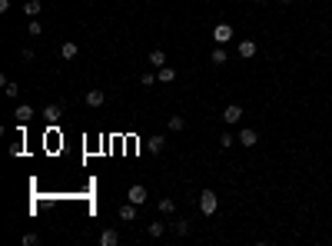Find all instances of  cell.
Wrapping results in <instances>:
<instances>
[{
	"instance_id": "obj_1",
	"label": "cell",
	"mask_w": 332,
	"mask_h": 246,
	"mask_svg": "<svg viewBox=\"0 0 332 246\" xmlns=\"http://www.w3.org/2000/svg\"><path fill=\"white\" fill-rule=\"evenodd\" d=\"M216 210H219V196H216L213 190H203V193H199V213H203V216H213Z\"/></svg>"
},
{
	"instance_id": "obj_2",
	"label": "cell",
	"mask_w": 332,
	"mask_h": 246,
	"mask_svg": "<svg viewBox=\"0 0 332 246\" xmlns=\"http://www.w3.org/2000/svg\"><path fill=\"white\" fill-rule=\"evenodd\" d=\"M213 40H216V47H226L233 40V24H216L213 27Z\"/></svg>"
},
{
	"instance_id": "obj_3",
	"label": "cell",
	"mask_w": 332,
	"mask_h": 246,
	"mask_svg": "<svg viewBox=\"0 0 332 246\" xmlns=\"http://www.w3.org/2000/svg\"><path fill=\"white\" fill-rule=\"evenodd\" d=\"M127 200H130V203H136V207H143V203L150 200V193H146V186H143V183H133V186L127 190Z\"/></svg>"
},
{
	"instance_id": "obj_4",
	"label": "cell",
	"mask_w": 332,
	"mask_h": 246,
	"mask_svg": "<svg viewBox=\"0 0 332 246\" xmlns=\"http://www.w3.org/2000/svg\"><path fill=\"white\" fill-rule=\"evenodd\" d=\"M236 136H239V146H246V150L259 143V130H253V127H243V130H239Z\"/></svg>"
},
{
	"instance_id": "obj_5",
	"label": "cell",
	"mask_w": 332,
	"mask_h": 246,
	"mask_svg": "<svg viewBox=\"0 0 332 246\" xmlns=\"http://www.w3.org/2000/svg\"><path fill=\"white\" fill-rule=\"evenodd\" d=\"M239 120H243V107H239V104H230L226 110H223V123H230V127H236Z\"/></svg>"
},
{
	"instance_id": "obj_6",
	"label": "cell",
	"mask_w": 332,
	"mask_h": 246,
	"mask_svg": "<svg viewBox=\"0 0 332 246\" xmlns=\"http://www.w3.org/2000/svg\"><path fill=\"white\" fill-rule=\"evenodd\" d=\"M60 117H64V104H50L47 110H43V120H47V123H60Z\"/></svg>"
},
{
	"instance_id": "obj_7",
	"label": "cell",
	"mask_w": 332,
	"mask_h": 246,
	"mask_svg": "<svg viewBox=\"0 0 332 246\" xmlns=\"http://www.w3.org/2000/svg\"><path fill=\"white\" fill-rule=\"evenodd\" d=\"M83 100H87V107H103L106 104V93H103V90H87Z\"/></svg>"
},
{
	"instance_id": "obj_8",
	"label": "cell",
	"mask_w": 332,
	"mask_h": 246,
	"mask_svg": "<svg viewBox=\"0 0 332 246\" xmlns=\"http://www.w3.org/2000/svg\"><path fill=\"white\" fill-rule=\"evenodd\" d=\"M14 117H17V123H30V120H33V107L30 104H20L14 110Z\"/></svg>"
},
{
	"instance_id": "obj_9",
	"label": "cell",
	"mask_w": 332,
	"mask_h": 246,
	"mask_svg": "<svg viewBox=\"0 0 332 246\" xmlns=\"http://www.w3.org/2000/svg\"><path fill=\"white\" fill-rule=\"evenodd\" d=\"M239 57H243V60H249V57H256V40H239Z\"/></svg>"
},
{
	"instance_id": "obj_10",
	"label": "cell",
	"mask_w": 332,
	"mask_h": 246,
	"mask_svg": "<svg viewBox=\"0 0 332 246\" xmlns=\"http://www.w3.org/2000/svg\"><path fill=\"white\" fill-rule=\"evenodd\" d=\"M120 220H123V223H133L136 220V203H130V200H127V203L120 207Z\"/></svg>"
},
{
	"instance_id": "obj_11",
	"label": "cell",
	"mask_w": 332,
	"mask_h": 246,
	"mask_svg": "<svg viewBox=\"0 0 332 246\" xmlns=\"http://www.w3.org/2000/svg\"><path fill=\"white\" fill-rule=\"evenodd\" d=\"M77 54H80V47L73 43V40H67V43H60V57H64V60H73Z\"/></svg>"
},
{
	"instance_id": "obj_12",
	"label": "cell",
	"mask_w": 332,
	"mask_h": 246,
	"mask_svg": "<svg viewBox=\"0 0 332 246\" xmlns=\"http://www.w3.org/2000/svg\"><path fill=\"white\" fill-rule=\"evenodd\" d=\"M120 243V233L117 230H103L100 233V246H117Z\"/></svg>"
},
{
	"instance_id": "obj_13",
	"label": "cell",
	"mask_w": 332,
	"mask_h": 246,
	"mask_svg": "<svg viewBox=\"0 0 332 246\" xmlns=\"http://www.w3.org/2000/svg\"><path fill=\"white\" fill-rule=\"evenodd\" d=\"M209 60H213L216 67H223V64H230V54H226V47H216L213 54H209Z\"/></svg>"
},
{
	"instance_id": "obj_14",
	"label": "cell",
	"mask_w": 332,
	"mask_h": 246,
	"mask_svg": "<svg viewBox=\"0 0 332 246\" xmlns=\"http://www.w3.org/2000/svg\"><path fill=\"white\" fill-rule=\"evenodd\" d=\"M156 80H159V83H173V80H176V70H173V67H159V70H156Z\"/></svg>"
},
{
	"instance_id": "obj_15",
	"label": "cell",
	"mask_w": 332,
	"mask_h": 246,
	"mask_svg": "<svg viewBox=\"0 0 332 246\" xmlns=\"http://www.w3.org/2000/svg\"><path fill=\"white\" fill-rule=\"evenodd\" d=\"M150 64L156 67V70H159V67H166V50H159V47L150 50Z\"/></svg>"
},
{
	"instance_id": "obj_16",
	"label": "cell",
	"mask_w": 332,
	"mask_h": 246,
	"mask_svg": "<svg viewBox=\"0 0 332 246\" xmlns=\"http://www.w3.org/2000/svg\"><path fill=\"white\" fill-rule=\"evenodd\" d=\"M170 230H173L176 236H186V233H190V223H186V220H176V223H170Z\"/></svg>"
},
{
	"instance_id": "obj_17",
	"label": "cell",
	"mask_w": 332,
	"mask_h": 246,
	"mask_svg": "<svg viewBox=\"0 0 332 246\" xmlns=\"http://www.w3.org/2000/svg\"><path fill=\"white\" fill-rule=\"evenodd\" d=\"M166 127L173 130V133H180V130H186V120H183V117H170V120H166Z\"/></svg>"
},
{
	"instance_id": "obj_18",
	"label": "cell",
	"mask_w": 332,
	"mask_h": 246,
	"mask_svg": "<svg viewBox=\"0 0 332 246\" xmlns=\"http://www.w3.org/2000/svg\"><path fill=\"white\" fill-rule=\"evenodd\" d=\"M146 233H150L153 239H156V236H163V233H166V223H150V226H146Z\"/></svg>"
},
{
	"instance_id": "obj_19",
	"label": "cell",
	"mask_w": 332,
	"mask_h": 246,
	"mask_svg": "<svg viewBox=\"0 0 332 246\" xmlns=\"http://www.w3.org/2000/svg\"><path fill=\"white\" fill-rule=\"evenodd\" d=\"M24 14L27 17H37L40 14V0H27V4H24Z\"/></svg>"
},
{
	"instance_id": "obj_20",
	"label": "cell",
	"mask_w": 332,
	"mask_h": 246,
	"mask_svg": "<svg viewBox=\"0 0 332 246\" xmlns=\"http://www.w3.org/2000/svg\"><path fill=\"white\" fill-rule=\"evenodd\" d=\"M146 146H150V153H159V150L166 146V140H163V136H153V140L146 143Z\"/></svg>"
},
{
	"instance_id": "obj_21",
	"label": "cell",
	"mask_w": 332,
	"mask_h": 246,
	"mask_svg": "<svg viewBox=\"0 0 332 246\" xmlns=\"http://www.w3.org/2000/svg\"><path fill=\"white\" fill-rule=\"evenodd\" d=\"M173 210H176V203H173L170 196H163V200H159V213H173Z\"/></svg>"
},
{
	"instance_id": "obj_22",
	"label": "cell",
	"mask_w": 332,
	"mask_h": 246,
	"mask_svg": "<svg viewBox=\"0 0 332 246\" xmlns=\"http://www.w3.org/2000/svg\"><path fill=\"white\" fill-rule=\"evenodd\" d=\"M4 93H7L10 100H17V93H20V87H17V83H10V80H7V83H4Z\"/></svg>"
},
{
	"instance_id": "obj_23",
	"label": "cell",
	"mask_w": 332,
	"mask_h": 246,
	"mask_svg": "<svg viewBox=\"0 0 332 246\" xmlns=\"http://www.w3.org/2000/svg\"><path fill=\"white\" fill-rule=\"evenodd\" d=\"M233 143H239V136H233V133H223L219 136V146H226V150H230Z\"/></svg>"
},
{
	"instance_id": "obj_24",
	"label": "cell",
	"mask_w": 332,
	"mask_h": 246,
	"mask_svg": "<svg viewBox=\"0 0 332 246\" xmlns=\"http://www.w3.org/2000/svg\"><path fill=\"white\" fill-rule=\"evenodd\" d=\"M43 33V27H40V20L37 17H30V37H40Z\"/></svg>"
},
{
	"instance_id": "obj_25",
	"label": "cell",
	"mask_w": 332,
	"mask_h": 246,
	"mask_svg": "<svg viewBox=\"0 0 332 246\" xmlns=\"http://www.w3.org/2000/svg\"><path fill=\"white\" fill-rule=\"evenodd\" d=\"M37 243H40L37 233H24V246H37Z\"/></svg>"
},
{
	"instance_id": "obj_26",
	"label": "cell",
	"mask_w": 332,
	"mask_h": 246,
	"mask_svg": "<svg viewBox=\"0 0 332 246\" xmlns=\"http://www.w3.org/2000/svg\"><path fill=\"white\" fill-rule=\"evenodd\" d=\"M140 83H143V87H153V83H156V77H153V73H143Z\"/></svg>"
},
{
	"instance_id": "obj_27",
	"label": "cell",
	"mask_w": 332,
	"mask_h": 246,
	"mask_svg": "<svg viewBox=\"0 0 332 246\" xmlns=\"http://www.w3.org/2000/svg\"><path fill=\"white\" fill-rule=\"evenodd\" d=\"M24 153V143H10V157H20Z\"/></svg>"
},
{
	"instance_id": "obj_28",
	"label": "cell",
	"mask_w": 332,
	"mask_h": 246,
	"mask_svg": "<svg viewBox=\"0 0 332 246\" xmlns=\"http://www.w3.org/2000/svg\"><path fill=\"white\" fill-rule=\"evenodd\" d=\"M10 10V0H0V14H7Z\"/></svg>"
},
{
	"instance_id": "obj_29",
	"label": "cell",
	"mask_w": 332,
	"mask_h": 246,
	"mask_svg": "<svg viewBox=\"0 0 332 246\" xmlns=\"http://www.w3.org/2000/svg\"><path fill=\"white\" fill-rule=\"evenodd\" d=\"M279 4H289V0H279Z\"/></svg>"
},
{
	"instance_id": "obj_30",
	"label": "cell",
	"mask_w": 332,
	"mask_h": 246,
	"mask_svg": "<svg viewBox=\"0 0 332 246\" xmlns=\"http://www.w3.org/2000/svg\"><path fill=\"white\" fill-rule=\"evenodd\" d=\"M259 4H262V0H259Z\"/></svg>"
}]
</instances>
